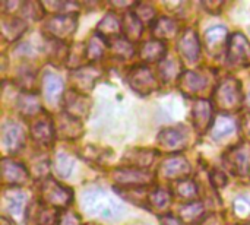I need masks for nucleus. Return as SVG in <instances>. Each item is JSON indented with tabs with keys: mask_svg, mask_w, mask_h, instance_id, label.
<instances>
[{
	"mask_svg": "<svg viewBox=\"0 0 250 225\" xmlns=\"http://www.w3.org/2000/svg\"><path fill=\"white\" fill-rule=\"evenodd\" d=\"M81 205L88 215L108 221L119 220L125 214V206L122 202L111 193L98 187L85 190L82 193Z\"/></svg>",
	"mask_w": 250,
	"mask_h": 225,
	"instance_id": "f257e3e1",
	"label": "nucleus"
},
{
	"mask_svg": "<svg viewBox=\"0 0 250 225\" xmlns=\"http://www.w3.org/2000/svg\"><path fill=\"white\" fill-rule=\"evenodd\" d=\"M214 102L224 111H237L243 104L242 85L234 78L224 79L214 91Z\"/></svg>",
	"mask_w": 250,
	"mask_h": 225,
	"instance_id": "f03ea898",
	"label": "nucleus"
},
{
	"mask_svg": "<svg viewBox=\"0 0 250 225\" xmlns=\"http://www.w3.org/2000/svg\"><path fill=\"white\" fill-rule=\"evenodd\" d=\"M41 198L54 208H66L73 201V192L54 179H45L41 186Z\"/></svg>",
	"mask_w": 250,
	"mask_h": 225,
	"instance_id": "7ed1b4c3",
	"label": "nucleus"
},
{
	"mask_svg": "<svg viewBox=\"0 0 250 225\" xmlns=\"http://www.w3.org/2000/svg\"><path fill=\"white\" fill-rule=\"evenodd\" d=\"M114 182L120 186H125L127 189H141L146 187L154 182V176L144 170V168H136V167H125V168H117L113 176Z\"/></svg>",
	"mask_w": 250,
	"mask_h": 225,
	"instance_id": "20e7f679",
	"label": "nucleus"
},
{
	"mask_svg": "<svg viewBox=\"0 0 250 225\" xmlns=\"http://www.w3.org/2000/svg\"><path fill=\"white\" fill-rule=\"evenodd\" d=\"M76 26H78L76 15L64 13V15L51 16L47 20L44 28L50 34L51 38H54L57 41H64V40L70 38L75 34Z\"/></svg>",
	"mask_w": 250,
	"mask_h": 225,
	"instance_id": "39448f33",
	"label": "nucleus"
},
{
	"mask_svg": "<svg viewBox=\"0 0 250 225\" xmlns=\"http://www.w3.org/2000/svg\"><path fill=\"white\" fill-rule=\"evenodd\" d=\"M127 82H129L130 88L135 92H138L139 95L152 94L158 88V83H157L154 73L149 70V67L142 66V64L130 69V72L127 75Z\"/></svg>",
	"mask_w": 250,
	"mask_h": 225,
	"instance_id": "423d86ee",
	"label": "nucleus"
},
{
	"mask_svg": "<svg viewBox=\"0 0 250 225\" xmlns=\"http://www.w3.org/2000/svg\"><path fill=\"white\" fill-rule=\"evenodd\" d=\"M227 59L233 66H245L250 61V42L243 34L236 32L230 37Z\"/></svg>",
	"mask_w": 250,
	"mask_h": 225,
	"instance_id": "0eeeda50",
	"label": "nucleus"
},
{
	"mask_svg": "<svg viewBox=\"0 0 250 225\" xmlns=\"http://www.w3.org/2000/svg\"><path fill=\"white\" fill-rule=\"evenodd\" d=\"M63 104H64L66 114L78 120H81L82 117H86L91 110V100L83 92H79L76 89H72L67 94H64Z\"/></svg>",
	"mask_w": 250,
	"mask_h": 225,
	"instance_id": "6e6552de",
	"label": "nucleus"
},
{
	"mask_svg": "<svg viewBox=\"0 0 250 225\" xmlns=\"http://www.w3.org/2000/svg\"><path fill=\"white\" fill-rule=\"evenodd\" d=\"M160 173L166 179L180 182V180H185L188 174L190 173V164L183 155H173L161 164Z\"/></svg>",
	"mask_w": 250,
	"mask_h": 225,
	"instance_id": "1a4fd4ad",
	"label": "nucleus"
},
{
	"mask_svg": "<svg viewBox=\"0 0 250 225\" xmlns=\"http://www.w3.org/2000/svg\"><path fill=\"white\" fill-rule=\"evenodd\" d=\"M1 141L7 151L16 152L25 145V132L16 122H6L1 127Z\"/></svg>",
	"mask_w": 250,
	"mask_h": 225,
	"instance_id": "9d476101",
	"label": "nucleus"
},
{
	"mask_svg": "<svg viewBox=\"0 0 250 225\" xmlns=\"http://www.w3.org/2000/svg\"><path fill=\"white\" fill-rule=\"evenodd\" d=\"M224 160L237 177L246 179L250 176L249 154L245 148H234L224 157Z\"/></svg>",
	"mask_w": 250,
	"mask_h": 225,
	"instance_id": "9b49d317",
	"label": "nucleus"
},
{
	"mask_svg": "<svg viewBox=\"0 0 250 225\" xmlns=\"http://www.w3.org/2000/svg\"><path fill=\"white\" fill-rule=\"evenodd\" d=\"M192 117H193V124L195 129L202 135L207 130H211L212 124H214V119H212V105L209 101L207 100H199L195 102L193 105V111H192Z\"/></svg>",
	"mask_w": 250,
	"mask_h": 225,
	"instance_id": "f8f14e48",
	"label": "nucleus"
},
{
	"mask_svg": "<svg viewBox=\"0 0 250 225\" xmlns=\"http://www.w3.org/2000/svg\"><path fill=\"white\" fill-rule=\"evenodd\" d=\"M1 176H3V182L12 187L22 186L28 180L26 168L22 164L15 163L7 158L1 161Z\"/></svg>",
	"mask_w": 250,
	"mask_h": 225,
	"instance_id": "ddd939ff",
	"label": "nucleus"
},
{
	"mask_svg": "<svg viewBox=\"0 0 250 225\" xmlns=\"http://www.w3.org/2000/svg\"><path fill=\"white\" fill-rule=\"evenodd\" d=\"M57 136L66 141H75L79 139L83 133V127L81 120L69 116V114H62L57 120V127H56Z\"/></svg>",
	"mask_w": 250,
	"mask_h": 225,
	"instance_id": "4468645a",
	"label": "nucleus"
},
{
	"mask_svg": "<svg viewBox=\"0 0 250 225\" xmlns=\"http://www.w3.org/2000/svg\"><path fill=\"white\" fill-rule=\"evenodd\" d=\"M186 142H188L186 133L177 127H166L158 133V143L168 151H179L185 148Z\"/></svg>",
	"mask_w": 250,
	"mask_h": 225,
	"instance_id": "2eb2a0df",
	"label": "nucleus"
},
{
	"mask_svg": "<svg viewBox=\"0 0 250 225\" xmlns=\"http://www.w3.org/2000/svg\"><path fill=\"white\" fill-rule=\"evenodd\" d=\"M179 51L189 61H196L201 56V42L193 29H186L179 41Z\"/></svg>",
	"mask_w": 250,
	"mask_h": 225,
	"instance_id": "dca6fc26",
	"label": "nucleus"
},
{
	"mask_svg": "<svg viewBox=\"0 0 250 225\" xmlns=\"http://www.w3.org/2000/svg\"><path fill=\"white\" fill-rule=\"evenodd\" d=\"M120 32H123V22L114 12H108L97 26V34L107 41L119 38Z\"/></svg>",
	"mask_w": 250,
	"mask_h": 225,
	"instance_id": "f3484780",
	"label": "nucleus"
},
{
	"mask_svg": "<svg viewBox=\"0 0 250 225\" xmlns=\"http://www.w3.org/2000/svg\"><path fill=\"white\" fill-rule=\"evenodd\" d=\"M207 86V79L202 73L193 72V70H186L182 73L179 79V88L186 94V95H195L201 91H204Z\"/></svg>",
	"mask_w": 250,
	"mask_h": 225,
	"instance_id": "a211bd4d",
	"label": "nucleus"
},
{
	"mask_svg": "<svg viewBox=\"0 0 250 225\" xmlns=\"http://www.w3.org/2000/svg\"><path fill=\"white\" fill-rule=\"evenodd\" d=\"M100 75H101V72L98 69L81 67V69H75L72 72V81L75 83V88L79 89V92L91 91L95 85V81L100 78Z\"/></svg>",
	"mask_w": 250,
	"mask_h": 225,
	"instance_id": "6ab92c4d",
	"label": "nucleus"
},
{
	"mask_svg": "<svg viewBox=\"0 0 250 225\" xmlns=\"http://www.w3.org/2000/svg\"><path fill=\"white\" fill-rule=\"evenodd\" d=\"M32 138L42 146H50L56 136V127L50 120H38L31 129Z\"/></svg>",
	"mask_w": 250,
	"mask_h": 225,
	"instance_id": "aec40b11",
	"label": "nucleus"
},
{
	"mask_svg": "<svg viewBox=\"0 0 250 225\" xmlns=\"http://www.w3.org/2000/svg\"><path fill=\"white\" fill-rule=\"evenodd\" d=\"M152 32H154L155 40H160V41L170 40L179 34V23L171 18L163 16L152 23Z\"/></svg>",
	"mask_w": 250,
	"mask_h": 225,
	"instance_id": "412c9836",
	"label": "nucleus"
},
{
	"mask_svg": "<svg viewBox=\"0 0 250 225\" xmlns=\"http://www.w3.org/2000/svg\"><path fill=\"white\" fill-rule=\"evenodd\" d=\"M167 48L164 41L160 40H149L146 42H144L142 48H141V57L142 60L148 61V63H155V61H163L166 57Z\"/></svg>",
	"mask_w": 250,
	"mask_h": 225,
	"instance_id": "4be33fe9",
	"label": "nucleus"
},
{
	"mask_svg": "<svg viewBox=\"0 0 250 225\" xmlns=\"http://www.w3.org/2000/svg\"><path fill=\"white\" fill-rule=\"evenodd\" d=\"M122 22H123V34L126 40H129L130 42L138 41L142 35L144 23L135 15V12H126L122 18Z\"/></svg>",
	"mask_w": 250,
	"mask_h": 225,
	"instance_id": "5701e85b",
	"label": "nucleus"
},
{
	"mask_svg": "<svg viewBox=\"0 0 250 225\" xmlns=\"http://www.w3.org/2000/svg\"><path fill=\"white\" fill-rule=\"evenodd\" d=\"M44 97L50 102H56L63 94V81L56 73H45L42 79Z\"/></svg>",
	"mask_w": 250,
	"mask_h": 225,
	"instance_id": "b1692460",
	"label": "nucleus"
},
{
	"mask_svg": "<svg viewBox=\"0 0 250 225\" xmlns=\"http://www.w3.org/2000/svg\"><path fill=\"white\" fill-rule=\"evenodd\" d=\"M25 204H26V195L22 190L10 189L4 192V206L9 214L19 217L25 209Z\"/></svg>",
	"mask_w": 250,
	"mask_h": 225,
	"instance_id": "393cba45",
	"label": "nucleus"
},
{
	"mask_svg": "<svg viewBox=\"0 0 250 225\" xmlns=\"http://www.w3.org/2000/svg\"><path fill=\"white\" fill-rule=\"evenodd\" d=\"M18 108H19L21 114H23L26 117H32L41 111V104H40V100L35 94L22 92L18 97Z\"/></svg>",
	"mask_w": 250,
	"mask_h": 225,
	"instance_id": "a878e982",
	"label": "nucleus"
},
{
	"mask_svg": "<svg viewBox=\"0 0 250 225\" xmlns=\"http://www.w3.org/2000/svg\"><path fill=\"white\" fill-rule=\"evenodd\" d=\"M26 28H28L26 22L21 18H10L9 20L1 22V34L3 38L7 41L18 40L26 31Z\"/></svg>",
	"mask_w": 250,
	"mask_h": 225,
	"instance_id": "bb28decb",
	"label": "nucleus"
},
{
	"mask_svg": "<svg viewBox=\"0 0 250 225\" xmlns=\"http://www.w3.org/2000/svg\"><path fill=\"white\" fill-rule=\"evenodd\" d=\"M236 130V122L230 116H218L214 120V124L211 127V136L215 141H220L226 136H230Z\"/></svg>",
	"mask_w": 250,
	"mask_h": 225,
	"instance_id": "cd10ccee",
	"label": "nucleus"
},
{
	"mask_svg": "<svg viewBox=\"0 0 250 225\" xmlns=\"http://www.w3.org/2000/svg\"><path fill=\"white\" fill-rule=\"evenodd\" d=\"M205 215V208L202 202H189L188 205L180 208V220L188 224H196L202 223Z\"/></svg>",
	"mask_w": 250,
	"mask_h": 225,
	"instance_id": "c85d7f7f",
	"label": "nucleus"
},
{
	"mask_svg": "<svg viewBox=\"0 0 250 225\" xmlns=\"http://www.w3.org/2000/svg\"><path fill=\"white\" fill-rule=\"evenodd\" d=\"M105 47H108V41L95 32L86 42V59L91 60V61L101 59V56L104 54Z\"/></svg>",
	"mask_w": 250,
	"mask_h": 225,
	"instance_id": "c756f323",
	"label": "nucleus"
},
{
	"mask_svg": "<svg viewBox=\"0 0 250 225\" xmlns=\"http://www.w3.org/2000/svg\"><path fill=\"white\" fill-rule=\"evenodd\" d=\"M180 70H182V63L179 60H176L174 57H170V59H164L161 63H160V73H161V78L167 82L170 81H174L176 78L182 76L180 75ZM180 79V78H179Z\"/></svg>",
	"mask_w": 250,
	"mask_h": 225,
	"instance_id": "7c9ffc66",
	"label": "nucleus"
},
{
	"mask_svg": "<svg viewBox=\"0 0 250 225\" xmlns=\"http://www.w3.org/2000/svg\"><path fill=\"white\" fill-rule=\"evenodd\" d=\"M226 40H227V29L224 26H212L205 32V44L209 48V51L215 50Z\"/></svg>",
	"mask_w": 250,
	"mask_h": 225,
	"instance_id": "2f4dec72",
	"label": "nucleus"
},
{
	"mask_svg": "<svg viewBox=\"0 0 250 225\" xmlns=\"http://www.w3.org/2000/svg\"><path fill=\"white\" fill-rule=\"evenodd\" d=\"M176 195L185 201H189V202H195L193 199L198 198V186L195 182L189 180V179H185V180H180L177 182L176 184Z\"/></svg>",
	"mask_w": 250,
	"mask_h": 225,
	"instance_id": "473e14b6",
	"label": "nucleus"
},
{
	"mask_svg": "<svg viewBox=\"0 0 250 225\" xmlns=\"http://www.w3.org/2000/svg\"><path fill=\"white\" fill-rule=\"evenodd\" d=\"M108 47L120 59H130L133 56V45L126 38L119 37L116 40H111V41H108Z\"/></svg>",
	"mask_w": 250,
	"mask_h": 225,
	"instance_id": "72a5a7b5",
	"label": "nucleus"
},
{
	"mask_svg": "<svg viewBox=\"0 0 250 225\" xmlns=\"http://www.w3.org/2000/svg\"><path fill=\"white\" fill-rule=\"evenodd\" d=\"M149 202L155 211H166L171 205V195L164 189H155L149 195Z\"/></svg>",
	"mask_w": 250,
	"mask_h": 225,
	"instance_id": "f704fd0d",
	"label": "nucleus"
},
{
	"mask_svg": "<svg viewBox=\"0 0 250 225\" xmlns=\"http://www.w3.org/2000/svg\"><path fill=\"white\" fill-rule=\"evenodd\" d=\"M54 168H56V173L59 177L62 179H66L70 176L72 170H73V161L69 155L63 154V152H59L56 155V160H54Z\"/></svg>",
	"mask_w": 250,
	"mask_h": 225,
	"instance_id": "c9c22d12",
	"label": "nucleus"
},
{
	"mask_svg": "<svg viewBox=\"0 0 250 225\" xmlns=\"http://www.w3.org/2000/svg\"><path fill=\"white\" fill-rule=\"evenodd\" d=\"M21 10H22L23 16H26V18H29L32 20H40L45 13V9L38 1H25L22 4Z\"/></svg>",
	"mask_w": 250,
	"mask_h": 225,
	"instance_id": "e433bc0d",
	"label": "nucleus"
},
{
	"mask_svg": "<svg viewBox=\"0 0 250 225\" xmlns=\"http://www.w3.org/2000/svg\"><path fill=\"white\" fill-rule=\"evenodd\" d=\"M59 217H60L59 211L44 206L38 211L37 223L38 225H59Z\"/></svg>",
	"mask_w": 250,
	"mask_h": 225,
	"instance_id": "4c0bfd02",
	"label": "nucleus"
},
{
	"mask_svg": "<svg viewBox=\"0 0 250 225\" xmlns=\"http://www.w3.org/2000/svg\"><path fill=\"white\" fill-rule=\"evenodd\" d=\"M135 160H132V163H133V165L136 167V168H144L145 170V167H148L154 160H155V152L152 151H139V152H135Z\"/></svg>",
	"mask_w": 250,
	"mask_h": 225,
	"instance_id": "58836bf2",
	"label": "nucleus"
},
{
	"mask_svg": "<svg viewBox=\"0 0 250 225\" xmlns=\"http://www.w3.org/2000/svg\"><path fill=\"white\" fill-rule=\"evenodd\" d=\"M138 6V10L135 12V15L141 19L142 23H154V16H155V12L151 6L148 4H136Z\"/></svg>",
	"mask_w": 250,
	"mask_h": 225,
	"instance_id": "ea45409f",
	"label": "nucleus"
},
{
	"mask_svg": "<svg viewBox=\"0 0 250 225\" xmlns=\"http://www.w3.org/2000/svg\"><path fill=\"white\" fill-rule=\"evenodd\" d=\"M233 208L239 218H246L250 215V202L245 198H237L233 204Z\"/></svg>",
	"mask_w": 250,
	"mask_h": 225,
	"instance_id": "a19ab883",
	"label": "nucleus"
},
{
	"mask_svg": "<svg viewBox=\"0 0 250 225\" xmlns=\"http://www.w3.org/2000/svg\"><path fill=\"white\" fill-rule=\"evenodd\" d=\"M59 225H82L81 217L72 211H63L59 217Z\"/></svg>",
	"mask_w": 250,
	"mask_h": 225,
	"instance_id": "79ce46f5",
	"label": "nucleus"
},
{
	"mask_svg": "<svg viewBox=\"0 0 250 225\" xmlns=\"http://www.w3.org/2000/svg\"><path fill=\"white\" fill-rule=\"evenodd\" d=\"M211 182H212V184L217 187V189H221V187H224L226 184H227V176L224 174V171L223 170H218V168H215L212 173H211Z\"/></svg>",
	"mask_w": 250,
	"mask_h": 225,
	"instance_id": "37998d69",
	"label": "nucleus"
},
{
	"mask_svg": "<svg viewBox=\"0 0 250 225\" xmlns=\"http://www.w3.org/2000/svg\"><path fill=\"white\" fill-rule=\"evenodd\" d=\"M161 225H185V223L180 218L171 217V215H166L161 218Z\"/></svg>",
	"mask_w": 250,
	"mask_h": 225,
	"instance_id": "c03bdc74",
	"label": "nucleus"
},
{
	"mask_svg": "<svg viewBox=\"0 0 250 225\" xmlns=\"http://www.w3.org/2000/svg\"><path fill=\"white\" fill-rule=\"evenodd\" d=\"M242 130H243V136H245V139L250 142V114L249 116H246V117L243 119Z\"/></svg>",
	"mask_w": 250,
	"mask_h": 225,
	"instance_id": "a18cd8bd",
	"label": "nucleus"
},
{
	"mask_svg": "<svg viewBox=\"0 0 250 225\" xmlns=\"http://www.w3.org/2000/svg\"><path fill=\"white\" fill-rule=\"evenodd\" d=\"M1 223L0 225H15L13 224V221H10V220H7V218H4V217H1V220H0Z\"/></svg>",
	"mask_w": 250,
	"mask_h": 225,
	"instance_id": "49530a36",
	"label": "nucleus"
},
{
	"mask_svg": "<svg viewBox=\"0 0 250 225\" xmlns=\"http://www.w3.org/2000/svg\"><path fill=\"white\" fill-rule=\"evenodd\" d=\"M246 104H248V108L250 110V92L249 95H248V98H246Z\"/></svg>",
	"mask_w": 250,
	"mask_h": 225,
	"instance_id": "de8ad7c7",
	"label": "nucleus"
},
{
	"mask_svg": "<svg viewBox=\"0 0 250 225\" xmlns=\"http://www.w3.org/2000/svg\"><path fill=\"white\" fill-rule=\"evenodd\" d=\"M202 225H220V224H218V223H212V224H211V223H209V224H205V223H204Z\"/></svg>",
	"mask_w": 250,
	"mask_h": 225,
	"instance_id": "09e8293b",
	"label": "nucleus"
},
{
	"mask_svg": "<svg viewBox=\"0 0 250 225\" xmlns=\"http://www.w3.org/2000/svg\"><path fill=\"white\" fill-rule=\"evenodd\" d=\"M246 225H250V223H248V224H246Z\"/></svg>",
	"mask_w": 250,
	"mask_h": 225,
	"instance_id": "8fccbe9b",
	"label": "nucleus"
}]
</instances>
